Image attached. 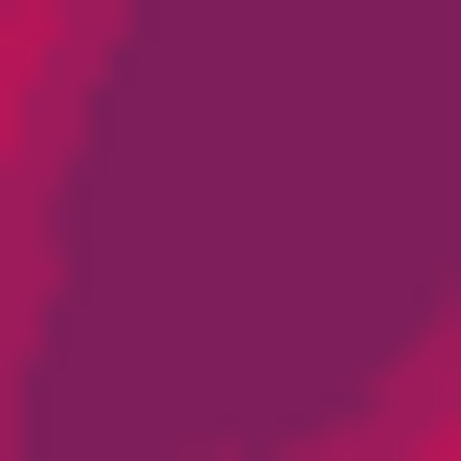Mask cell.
<instances>
[{
  "instance_id": "1",
  "label": "cell",
  "mask_w": 461,
  "mask_h": 461,
  "mask_svg": "<svg viewBox=\"0 0 461 461\" xmlns=\"http://www.w3.org/2000/svg\"><path fill=\"white\" fill-rule=\"evenodd\" d=\"M0 374H23V220H0Z\"/></svg>"
}]
</instances>
